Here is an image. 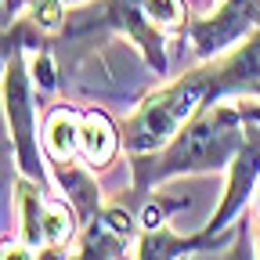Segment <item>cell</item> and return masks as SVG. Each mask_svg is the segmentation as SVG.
<instances>
[{"label": "cell", "mask_w": 260, "mask_h": 260, "mask_svg": "<svg viewBox=\"0 0 260 260\" xmlns=\"http://www.w3.org/2000/svg\"><path fill=\"white\" fill-rule=\"evenodd\" d=\"M224 98H260V25L249 37L195 69L162 80L155 90L141 94L138 109L123 119V152L141 155L162 148L177 130L206 105Z\"/></svg>", "instance_id": "1"}, {"label": "cell", "mask_w": 260, "mask_h": 260, "mask_svg": "<svg viewBox=\"0 0 260 260\" xmlns=\"http://www.w3.org/2000/svg\"><path fill=\"white\" fill-rule=\"evenodd\" d=\"M249 119L239 112V105H206L203 112H195L177 134L141 155H126L130 170V188L123 191L130 203L141 210V203L152 195V188L167 184L174 177H191V174H220L232 167V159L239 155L246 141Z\"/></svg>", "instance_id": "2"}, {"label": "cell", "mask_w": 260, "mask_h": 260, "mask_svg": "<svg viewBox=\"0 0 260 260\" xmlns=\"http://www.w3.org/2000/svg\"><path fill=\"white\" fill-rule=\"evenodd\" d=\"M188 199H181V195H159L155 199L148 195V199L141 203V232H138V256L134 260H188L191 253L199 249H220L228 242H235L242 228H232L228 235H210V232H191V235H177L170 217L177 210H184Z\"/></svg>", "instance_id": "3"}, {"label": "cell", "mask_w": 260, "mask_h": 260, "mask_svg": "<svg viewBox=\"0 0 260 260\" xmlns=\"http://www.w3.org/2000/svg\"><path fill=\"white\" fill-rule=\"evenodd\" d=\"M260 25V4L256 0H217V8L206 15H191L184 25V37L195 61H210L224 51H232L239 40Z\"/></svg>", "instance_id": "4"}, {"label": "cell", "mask_w": 260, "mask_h": 260, "mask_svg": "<svg viewBox=\"0 0 260 260\" xmlns=\"http://www.w3.org/2000/svg\"><path fill=\"white\" fill-rule=\"evenodd\" d=\"M256 191H260V123L249 119L246 141H242L239 155L232 159V167H228L224 199H220L217 213L203 224V232L228 235V232H232V224H235V217H242V210L256 199Z\"/></svg>", "instance_id": "5"}, {"label": "cell", "mask_w": 260, "mask_h": 260, "mask_svg": "<svg viewBox=\"0 0 260 260\" xmlns=\"http://www.w3.org/2000/svg\"><path fill=\"white\" fill-rule=\"evenodd\" d=\"M123 152V130L105 109H83L80 119V162L94 174H109Z\"/></svg>", "instance_id": "6"}, {"label": "cell", "mask_w": 260, "mask_h": 260, "mask_svg": "<svg viewBox=\"0 0 260 260\" xmlns=\"http://www.w3.org/2000/svg\"><path fill=\"white\" fill-rule=\"evenodd\" d=\"M80 119H83V105H73V102H58L44 112L40 141H44L47 162L80 159Z\"/></svg>", "instance_id": "7"}, {"label": "cell", "mask_w": 260, "mask_h": 260, "mask_svg": "<svg viewBox=\"0 0 260 260\" xmlns=\"http://www.w3.org/2000/svg\"><path fill=\"white\" fill-rule=\"evenodd\" d=\"M51 40L44 37V32L37 29V25H32L25 15H18L11 25H4V29H0V80H4V69H8V61L25 47L29 54L32 51H44Z\"/></svg>", "instance_id": "8"}]
</instances>
